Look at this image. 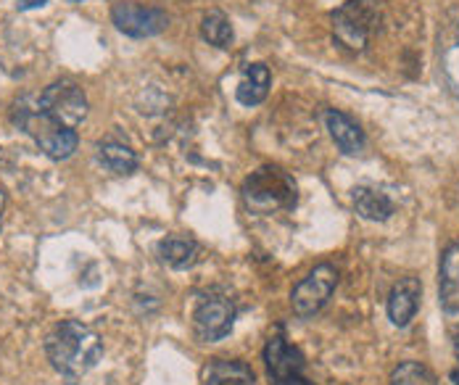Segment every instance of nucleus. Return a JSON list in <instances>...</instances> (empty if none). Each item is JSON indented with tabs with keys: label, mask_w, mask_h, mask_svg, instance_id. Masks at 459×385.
I'll list each match as a JSON object with an SVG mask.
<instances>
[{
	"label": "nucleus",
	"mask_w": 459,
	"mask_h": 385,
	"mask_svg": "<svg viewBox=\"0 0 459 385\" xmlns=\"http://www.w3.org/2000/svg\"><path fill=\"white\" fill-rule=\"evenodd\" d=\"M325 127L330 133V138L335 141V145L346 153V156H357L365 150L368 138L362 133V127L343 111H335V108H327L325 111Z\"/></svg>",
	"instance_id": "nucleus-11"
},
{
	"label": "nucleus",
	"mask_w": 459,
	"mask_h": 385,
	"mask_svg": "<svg viewBox=\"0 0 459 385\" xmlns=\"http://www.w3.org/2000/svg\"><path fill=\"white\" fill-rule=\"evenodd\" d=\"M3 206H5V195H3V191H0V214H3Z\"/></svg>",
	"instance_id": "nucleus-22"
},
{
	"label": "nucleus",
	"mask_w": 459,
	"mask_h": 385,
	"mask_svg": "<svg viewBox=\"0 0 459 385\" xmlns=\"http://www.w3.org/2000/svg\"><path fill=\"white\" fill-rule=\"evenodd\" d=\"M438 301L449 314H459V243L449 245L441 256L438 272Z\"/></svg>",
	"instance_id": "nucleus-12"
},
{
	"label": "nucleus",
	"mask_w": 459,
	"mask_h": 385,
	"mask_svg": "<svg viewBox=\"0 0 459 385\" xmlns=\"http://www.w3.org/2000/svg\"><path fill=\"white\" fill-rule=\"evenodd\" d=\"M383 13L377 0H346L333 11V35L349 50H365L369 38L380 30Z\"/></svg>",
	"instance_id": "nucleus-4"
},
{
	"label": "nucleus",
	"mask_w": 459,
	"mask_h": 385,
	"mask_svg": "<svg viewBox=\"0 0 459 385\" xmlns=\"http://www.w3.org/2000/svg\"><path fill=\"white\" fill-rule=\"evenodd\" d=\"M111 21L117 24L119 32H125L130 38H153V35H161L167 30L169 16L161 8L125 0V3H114Z\"/></svg>",
	"instance_id": "nucleus-8"
},
{
	"label": "nucleus",
	"mask_w": 459,
	"mask_h": 385,
	"mask_svg": "<svg viewBox=\"0 0 459 385\" xmlns=\"http://www.w3.org/2000/svg\"><path fill=\"white\" fill-rule=\"evenodd\" d=\"M206 385H256L254 370L238 359H220L209 367Z\"/></svg>",
	"instance_id": "nucleus-16"
},
{
	"label": "nucleus",
	"mask_w": 459,
	"mask_h": 385,
	"mask_svg": "<svg viewBox=\"0 0 459 385\" xmlns=\"http://www.w3.org/2000/svg\"><path fill=\"white\" fill-rule=\"evenodd\" d=\"M351 198H354L357 214H359L362 219H368V222H385V219H391L394 211H396L394 201H391L383 191H377V188H357Z\"/></svg>",
	"instance_id": "nucleus-14"
},
{
	"label": "nucleus",
	"mask_w": 459,
	"mask_h": 385,
	"mask_svg": "<svg viewBox=\"0 0 459 385\" xmlns=\"http://www.w3.org/2000/svg\"><path fill=\"white\" fill-rule=\"evenodd\" d=\"M235 325V306L230 304L225 295H206L193 314V328L195 336L201 338L204 343H214L230 336Z\"/></svg>",
	"instance_id": "nucleus-9"
},
{
	"label": "nucleus",
	"mask_w": 459,
	"mask_h": 385,
	"mask_svg": "<svg viewBox=\"0 0 459 385\" xmlns=\"http://www.w3.org/2000/svg\"><path fill=\"white\" fill-rule=\"evenodd\" d=\"M32 98L40 111H46L50 119H56L58 124L69 130H77L82 119L88 116V98L82 93V88H77L74 82H66V80L53 82L43 93Z\"/></svg>",
	"instance_id": "nucleus-5"
},
{
	"label": "nucleus",
	"mask_w": 459,
	"mask_h": 385,
	"mask_svg": "<svg viewBox=\"0 0 459 385\" xmlns=\"http://www.w3.org/2000/svg\"><path fill=\"white\" fill-rule=\"evenodd\" d=\"M201 38L217 48H230L232 46V27H230L228 16L220 11H212L204 16L201 21Z\"/></svg>",
	"instance_id": "nucleus-18"
},
{
	"label": "nucleus",
	"mask_w": 459,
	"mask_h": 385,
	"mask_svg": "<svg viewBox=\"0 0 459 385\" xmlns=\"http://www.w3.org/2000/svg\"><path fill=\"white\" fill-rule=\"evenodd\" d=\"M48 0H19V11H30V8H43Z\"/></svg>",
	"instance_id": "nucleus-21"
},
{
	"label": "nucleus",
	"mask_w": 459,
	"mask_h": 385,
	"mask_svg": "<svg viewBox=\"0 0 459 385\" xmlns=\"http://www.w3.org/2000/svg\"><path fill=\"white\" fill-rule=\"evenodd\" d=\"M335 286H338V270L333 264H317L296 288L290 290V306H293L296 317L312 320L315 314H320L325 304L330 301Z\"/></svg>",
	"instance_id": "nucleus-7"
},
{
	"label": "nucleus",
	"mask_w": 459,
	"mask_h": 385,
	"mask_svg": "<svg viewBox=\"0 0 459 385\" xmlns=\"http://www.w3.org/2000/svg\"><path fill=\"white\" fill-rule=\"evenodd\" d=\"M98 158L114 175H133L138 169V153L122 143H103L98 148Z\"/></svg>",
	"instance_id": "nucleus-17"
},
{
	"label": "nucleus",
	"mask_w": 459,
	"mask_h": 385,
	"mask_svg": "<svg viewBox=\"0 0 459 385\" xmlns=\"http://www.w3.org/2000/svg\"><path fill=\"white\" fill-rule=\"evenodd\" d=\"M46 354L50 367L66 381V385H74L100 362L103 343L85 322L64 320L46 338Z\"/></svg>",
	"instance_id": "nucleus-1"
},
{
	"label": "nucleus",
	"mask_w": 459,
	"mask_h": 385,
	"mask_svg": "<svg viewBox=\"0 0 459 385\" xmlns=\"http://www.w3.org/2000/svg\"><path fill=\"white\" fill-rule=\"evenodd\" d=\"M264 362H267V372H270V381H273L270 385H315L307 378L304 354L285 340L282 328H275V333L267 340Z\"/></svg>",
	"instance_id": "nucleus-6"
},
{
	"label": "nucleus",
	"mask_w": 459,
	"mask_h": 385,
	"mask_svg": "<svg viewBox=\"0 0 459 385\" xmlns=\"http://www.w3.org/2000/svg\"><path fill=\"white\" fill-rule=\"evenodd\" d=\"M391 385H436V381L420 362H404L394 370Z\"/></svg>",
	"instance_id": "nucleus-19"
},
{
	"label": "nucleus",
	"mask_w": 459,
	"mask_h": 385,
	"mask_svg": "<svg viewBox=\"0 0 459 385\" xmlns=\"http://www.w3.org/2000/svg\"><path fill=\"white\" fill-rule=\"evenodd\" d=\"M444 72H446V82H449L452 93L459 98V46H455L444 56Z\"/></svg>",
	"instance_id": "nucleus-20"
},
{
	"label": "nucleus",
	"mask_w": 459,
	"mask_h": 385,
	"mask_svg": "<svg viewBox=\"0 0 459 385\" xmlns=\"http://www.w3.org/2000/svg\"><path fill=\"white\" fill-rule=\"evenodd\" d=\"M159 259L172 270H187L201 261V245L187 238H164L159 243Z\"/></svg>",
	"instance_id": "nucleus-15"
},
{
	"label": "nucleus",
	"mask_w": 459,
	"mask_h": 385,
	"mask_svg": "<svg viewBox=\"0 0 459 385\" xmlns=\"http://www.w3.org/2000/svg\"><path fill=\"white\" fill-rule=\"evenodd\" d=\"M270 82H273V77H270V69L264 64H248L243 69V80L238 82V90H235L238 103L259 106L270 93Z\"/></svg>",
	"instance_id": "nucleus-13"
},
{
	"label": "nucleus",
	"mask_w": 459,
	"mask_h": 385,
	"mask_svg": "<svg viewBox=\"0 0 459 385\" xmlns=\"http://www.w3.org/2000/svg\"><path fill=\"white\" fill-rule=\"evenodd\" d=\"M13 122L19 124V130H24L38 143V148L46 156L56 158V161L69 158L77 150V145H80L77 130H69V127L58 124L56 119H50L46 111L38 108V103H35L32 96L22 98L13 106Z\"/></svg>",
	"instance_id": "nucleus-2"
},
{
	"label": "nucleus",
	"mask_w": 459,
	"mask_h": 385,
	"mask_svg": "<svg viewBox=\"0 0 459 385\" xmlns=\"http://www.w3.org/2000/svg\"><path fill=\"white\" fill-rule=\"evenodd\" d=\"M243 201L256 214H275L296 206V183L280 167H259L243 183Z\"/></svg>",
	"instance_id": "nucleus-3"
},
{
	"label": "nucleus",
	"mask_w": 459,
	"mask_h": 385,
	"mask_svg": "<svg viewBox=\"0 0 459 385\" xmlns=\"http://www.w3.org/2000/svg\"><path fill=\"white\" fill-rule=\"evenodd\" d=\"M457 362H459V340H457Z\"/></svg>",
	"instance_id": "nucleus-23"
},
{
	"label": "nucleus",
	"mask_w": 459,
	"mask_h": 385,
	"mask_svg": "<svg viewBox=\"0 0 459 385\" xmlns=\"http://www.w3.org/2000/svg\"><path fill=\"white\" fill-rule=\"evenodd\" d=\"M69 3H80V0H69Z\"/></svg>",
	"instance_id": "nucleus-24"
},
{
	"label": "nucleus",
	"mask_w": 459,
	"mask_h": 385,
	"mask_svg": "<svg viewBox=\"0 0 459 385\" xmlns=\"http://www.w3.org/2000/svg\"><path fill=\"white\" fill-rule=\"evenodd\" d=\"M420 298H422V286L417 278H404L399 280L391 295H388V320L396 328H407L414 320L417 309H420Z\"/></svg>",
	"instance_id": "nucleus-10"
}]
</instances>
